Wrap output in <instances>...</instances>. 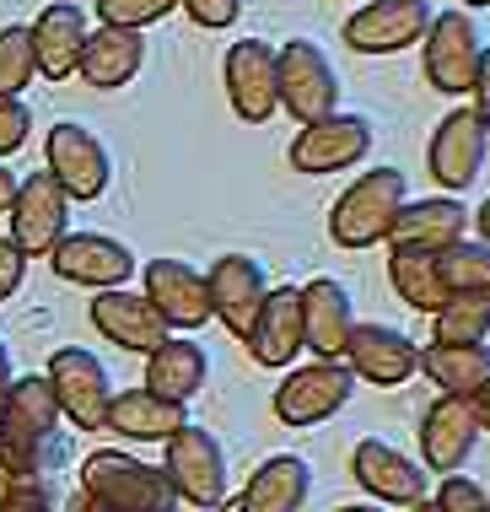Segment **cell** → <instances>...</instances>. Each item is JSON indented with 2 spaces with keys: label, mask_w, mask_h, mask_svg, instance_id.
<instances>
[{
  "label": "cell",
  "mask_w": 490,
  "mask_h": 512,
  "mask_svg": "<svg viewBox=\"0 0 490 512\" xmlns=\"http://www.w3.org/2000/svg\"><path fill=\"white\" fill-rule=\"evenodd\" d=\"M60 399H54L44 372H27L11 383V394L0 399V475L11 480H38L44 464L60 448Z\"/></svg>",
  "instance_id": "cell-1"
},
{
  "label": "cell",
  "mask_w": 490,
  "mask_h": 512,
  "mask_svg": "<svg viewBox=\"0 0 490 512\" xmlns=\"http://www.w3.org/2000/svg\"><path fill=\"white\" fill-rule=\"evenodd\" d=\"M410 205V178L399 168H372L334 200L329 211V238L340 248H372L394 238V221Z\"/></svg>",
  "instance_id": "cell-2"
},
{
  "label": "cell",
  "mask_w": 490,
  "mask_h": 512,
  "mask_svg": "<svg viewBox=\"0 0 490 512\" xmlns=\"http://www.w3.org/2000/svg\"><path fill=\"white\" fill-rule=\"evenodd\" d=\"M81 491H87L92 502H108V507H124V512H173V502H178L167 469L140 464L135 453H119V448H97L92 459L81 464Z\"/></svg>",
  "instance_id": "cell-3"
},
{
  "label": "cell",
  "mask_w": 490,
  "mask_h": 512,
  "mask_svg": "<svg viewBox=\"0 0 490 512\" xmlns=\"http://www.w3.org/2000/svg\"><path fill=\"white\" fill-rule=\"evenodd\" d=\"M420 60H426V81L442 98H469L485 60V33L474 11H437L426 38H420Z\"/></svg>",
  "instance_id": "cell-4"
},
{
  "label": "cell",
  "mask_w": 490,
  "mask_h": 512,
  "mask_svg": "<svg viewBox=\"0 0 490 512\" xmlns=\"http://www.w3.org/2000/svg\"><path fill=\"white\" fill-rule=\"evenodd\" d=\"M167 448V480H173V491H178V502H189V507H227V496H232V475H227V448L216 442V432H205V426H184V432H173L162 442Z\"/></svg>",
  "instance_id": "cell-5"
},
{
  "label": "cell",
  "mask_w": 490,
  "mask_h": 512,
  "mask_svg": "<svg viewBox=\"0 0 490 512\" xmlns=\"http://www.w3.org/2000/svg\"><path fill=\"white\" fill-rule=\"evenodd\" d=\"M54 399H60V415L76 432H108V405H114V383H108V367L97 362L81 345H60L44 367Z\"/></svg>",
  "instance_id": "cell-6"
},
{
  "label": "cell",
  "mask_w": 490,
  "mask_h": 512,
  "mask_svg": "<svg viewBox=\"0 0 490 512\" xmlns=\"http://www.w3.org/2000/svg\"><path fill=\"white\" fill-rule=\"evenodd\" d=\"M280 108L297 124L329 119L340 108V71L313 38H286L280 44Z\"/></svg>",
  "instance_id": "cell-7"
},
{
  "label": "cell",
  "mask_w": 490,
  "mask_h": 512,
  "mask_svg": "<svg viewBox=\"0 0 490 512\" xmlns=\"http://www.w3.org/2000/svg\"><path fill=\"white\" fill-rule=\"evenodd\" d=\"M49 173L60 178V189L70 200H103L108 184H114V151L103 146V135L87 130L76 119H60L44 141Z\"/></svg>",
  "instance_id": "cell-8"
},
{
  "label": "cell",
  "mask_w": 490,
  "mask_h": 512,
  "mask_svg": "<svg viewBox=\"0 0 490 512\" xmlns=\"http://www.w3.org/2000/svg\"><path fill=\"white\" fill-rule=\"evenodd\" d=\"M372 141H377V130H372L367 114H345V108H334L329 119L302 124L286 157H291L297 173H345V168H356V162H367Z\"/></svg>",
  "instance_id": "cell-9"
},
{
  "label": "cell",
  "mask_w": 490,
  "mask_h": 512,
  "mask_svg": "<svg viewBox=\"0 0 490 512\" xmlns=\"http://www.w3.org/2000/svg\"><path fill=\"white\" fill-rule=\"evenodd\" d=\"M6 221H11V243H17L27 259H49L54 243L70 232V195L60 189V178L49 168L27 173L17 184V200H11Z\"/></svg>",
  "instance_id": "cell-10"
},
{
  "label": "cell",
  "mask_w": 490,
  "mask_h": 512,
  "mask_svg": "<svg viewBox=\"0 0 490 512\" xmlns=\"http://www.w3.org/2000/svg\"><path fill=\"white\" fill-rule=\"evenodd\" d=\"M227 81V103L243 124H264L280 108V49L264 38H237L221 65Z\"/></svg>",
  "instance_id": "cell-11"
},
{
  "label": "cell",
  "mask_w": 490,
  "mask_h": 512,
  "mask_svg": "<svg viewBox=\"0 0 490 512\" xmlns=\"http://www.w3.org/2000/svg\"><path fill=\"white\" fill-rule=\"evenodd\" d=\"M485 157H490V130L480 124L474 108H453V114L431 130L426 168H431V178H437L447 195H464L474 178L485 173Z\"/></svg>",
  "instance_id": "cell-12"
},
{
  "label": "cell",
  "mask_w": 490,
  "mask_h": 512,
  "mask_svg": "<svg viewBox=\"0 0 490 512\" xmlns=\"http://www.w3.org/2000/svg\"><path fill=\"white\" fill-rule=\"evenodd\" d=\"M350 394H356V372L345 362H313V367H297L275 389V415L286 426H324L329 415L350 405Z\"/></svg>",
  "instance_id": "cell-13"
},
{
  "label": "cell",
  "mask_w": 490,
  "mask_h": 512,
  "mask_svg": "<svg viewBox=\"0 0 490 512\" xmlns=\"http://www.w3.org/2000/svg\"><path fill=\"white\" fill-rule=\"evenodd\" d=\"M431 17V0H367L345 17V44L356 54H399L426 38Z\"/></svg>",
  "instance_id": "cell-14"
},
{
  "label": "cell",
  "mask_w": 490,
  "mask_h": 512,
  "mask_svg": "<svg viewBox=\"0 0 490 512\" xmlns=\"http://www.w3.org/2000/svg\"><path fill=\"white\" fill-rule=\"evenodd\" d=\"M140 286H146V302L167 318V329H205L216 308H210V281L205 270H194L189 259H151L146 270H140Z\"/></svg>",
  "instance_id": "cell-15"
},
{
  "label": "cell",
  "mask_w": 490,
  "mask_h": 512,
  "mask_svg": "<svg viewBox=\"0 0 490 512\" xmlns=\"http://www.w3.org/2000/svg\"><path fill=\"white\" fill-rule=\"evenodd\" d=\"M49 265L70 286L108 292V286H124L135 275V254H130V243L108 238V232H65V238L54 243Z\"/></svg>",
  "instance_id": "cell-16"
},
{
  "label": "cell",
  "mask_w": 490,
  "mask_h": 512,
  "mask_svg": "<svg viewBox=\"0 0 490 512\" xmlns=\"http://www.w3.org/2000/svg\"><path fill=\"white\" fill-rule=\"evenodd\" d=\"M345 367L361 383H372V389H399V383H410L420 372V345L410 335H399L394 324H361L356 318V329L345 340Z\"/></svg>",
  "instance_id": "cell-17"
},
{
  "label": "cell",
  "mask_w": 490,
  "mask_h": 512,
  "mask_svg": "<svg viewBox=\"0 0 490 512\" xmlns=\"http://www.w3.org/2000/svg\"><path fill=\"white\" fill-rule=\"evenodd\" d=\"M205 281H210V308H216V318L227 324V335L248 340V329H254L264 297H270L264 265L254 254H221L216 265L205 270Z\"/></svg>",
  "instance_id": "cell-18"
},
{
  "label": "cell",
  "mask_w": 490,
  "mask_h": 512,
  "mask_svg": "<svg viewBox=\"0 0 490 512\" xmlns=\"http://www.w3.org/2000/svg\"><path fill=\"white\" fill-rule=\"evenodd\" d=\"M350 475H356L361 491H372L377 502H394V507L426 502V469H420L410 453H399L394 442H383V437L356 442V453H350Z\"/></svg>",
  "instance_id": "cell-19"
},
{
  "label": "cell",
  "mask_w": 490,
  "mask_h": 512,
  "mask_svg": "<svg viewBox=\"0 0 490 512\" xmlns=\"http://www.w3.org/2000/svg\"><path fill=\"white\" fill-rule=\"evenodd\" d=\"M350 329H356V302H350L345 281H334V275L307 281L302 286V345L307 351L318 362H340Z\"/></svg>",
  "instance_id": "cell-20"
},
{
  "label": "cell",
  "mask_w": 490,
  "mask_h": 512,
  "mask_svg": "<svg viewBox=\"0 0 490 512\" xmlns=\"http://www.w3.org/2000/svg\"><path fill=\"white\" fill-rule=\"evenodd\" d=\"M92 324H97V335H108V345H124L135 356H151L173 335L167 318L146 302V292H124V286H108V292L92 297Z\"/></svg>",
  "instance_id": "cell-21"
},
{
  "label": "cell",
  "mask_w": 490,
  "mask_h": 512,
  "mask_svg": "<svg viewBox=\"0 0 490 512\" xmlns=\"http://www.w3.org/2000/svg\"><path fill=\"white\" fill-rule=\"evenodd\" d=\"M474 448H480V421H474V405L458 394H442L437 405L420 421V453H426V469L437 475H458Z\"/></svg>",
  "instance_id": "cell-22"
},
{
  "label": "cell",
  "mask_w": 490,
  "mask_h": 512,
  "mask_svg": "<svg viewBox=\"0 0 490 512\" xmlns=\"http://www.w3.org/2000/svg\"><path fill=\"white\" fill-rule=\"evenodd\" d=\"M243 345L259 367L297 362V351H307L302 345V286H270V297H264V308H259Z\"/></svg>",
  "instance_id": "cell-23"
},
{
  "label": "cell",
  "mask_w": 490,
  "mask_h": 512,
  "mask_svg": "<svg viewBox=\"0 0 490 512\" xmlns=\"http://www.w3.org/2000/svg\"><path fill=\"white\" fill-rule=\"evenodd\" d=\"M140 65H146V33H135V27H92L87 33V49H81V65L76 76L87 81L97 92H119L130 87L140 76Z\"/></svg>",
  "instance_id": "cell-24"
},
{
  "label": "cell",
  "mask_w": 490,
  "mask_h": 512,
  "mask_svg": "<svg viewBox=\"0 0 490 512\" xmlns=\"http://www.w3.org/2000/svg\"><path fill=\"white\" fill-rule=\"evenodd\" d=\"M33 27V54H38V76H49V81H65V76H76V65H81V49H87V11L76 6V0H54V6L38 11V22H27Z\"/></svg>",
  "instance_id": "cell-25"
},
{
  "label": "cell",
  "mask_w": 490,
  "mask_h": 512,
  "mask_svg": "<svg viewBox=\"0 0 490 512\" xmlns=\"http://www.w3.org/2000/svg\"><path fill=\"white\" fill-rule=\"evenodd\" d=\"M474 227V211L458 195H431V200H410L394 221V238L399 248H431V254H442L447 243L469 238Z\"/></svg>",
  "instance_id": "cell-26"
},
{
  "label": "cell",
  "mask_w": 490,
  "mask_h": 512,
  "mask_svg": "<svg viewBox=\"0 0 490 512\" xmlns=\"http://www.w3.org/2000/svg\"><path fill=\"white\" fill-rule=\"evenodd\" d=\"M307 496H313V464L297 459V453H275L248 475L237 512H302Z\"/></svg>",
  "instance_id": "cell-27"
},
{
  "label": "cell",
  "mask_w": 490,
  "mask_h": 512,
  "mask_svg": "<svg viewBox=\"0 0 490 512\" xmlns=\"http://www.w3.org/2000/svg\"><path fill=\"white\" fill-rule=\"evenodd\" d=\"M184 426H189L184 399H162V394H151L146 383L114 394V405H108V432H119L130 442H167L173 432H184Z\"/></svg>",
  "instance_id": "cell-28"
},
{
  "label": "cell",
  "mask_w": 490,
  "mask_h": 512,
  "mask_svg": "<svg viewBox=\"0 0 490 512\" xmlns=\"http://www.w3.org/2000/svg\"><path fill=\"white\" fill-rule=\"evenodd\" d=\"M205 378H210V356H205V345L200 340H189V335H167L157 351L146 356V389L151 394H162V399H189L205 389Z\"/></svg>",
  "instance_id": "cell-29"
},
{
  "label": "cell",
  "mask_w": 490,
  "mask_h": 512,
  "mask_svg": "<svg viewBox=\"0 0 490 512\" xmlns=\"http://www.w3.org/2000/svg\"><path fill=\"white\" fill-rule=\"evenodd\" d=\"M420 372H426L442 394L469 399L474 389L490 383V345H437L431 340L426 351H420Z\"/></svg>",
  "instance_id": "cell-30"
},
{
  "label": "cell",
  "mask_w": 490,
  "mask_h": 512,
  "mask_svg": "<svg viewBox=\"0 0 490 512\" xmlns=\"http://www.w3.org/2000/svg\"><path fill=\"white\" fill-rule=\"evenodd\" d=\"M388 281L394 292L420 313H437L447 302V286H442V270H437V254L431 248H388Z\"/></svg>",
  "instance_id": "cell-31"
},
{
  "label": "cell",
  "mask_w": 490,
  "mask_h": 512,
  "mask_svg": "<svg viewBox=\"0 0 490 512\" xmlns=\"http://www.w3.org/2000/svg\"><path fill=\"white\" fill-rule=\"evenodd\" d=\"M437 345H485L490 340V292H447V302L431 313Z\"/></svg>",
  "instance_id": "cell-32"
},
{
  "label": "cell",
  "mask_w": 490,
  "mask_h": 512,
  "mask_svg": "<svg viewBox=\"0 0 490 512\" xmlns=\"http://www.w3.org/2000/svg\"><path fill=\"white\" fill-rule=\"evenodd\" d=\"M447 292H490V243L485 238H458L437 254Z\"/></svg>",
  "instance_id": "cell-33"
},
{
  "label": "cell",
  "mask_w": 490,
  "mask_h": 512,
  "mask_svg": "<svg viewBox=\"0 0 490 512\" xmlns=\"http://www.w3.org/2000/svg\"><path fill=\"white\" fill-rule=\"evenodd\" d=\"M38 76V54H33V27L6 22L0 27V98H22Z\"/></svg>",
  "instance_id": "cell-34"
},
{
  "label": "cell",
  "mask_w": 490,
  "mask_h": 512,
  "mask_svg": "<svg viewBox=\"0 0 490 512\" xmlns=\"http://www.w3.org/2000/svg\"><path fill=\"white\" fill-rule=\"evenodd\" d=\"M97 17H103L108 27H135V33H146L151 22L173 17L178 0H92Z\"/></svg>",
  "instance_id": "cell-35"
},
{
  "label": "cell",
  "mask_w": 490,
  "mask_h": 512,
  "mask_svg": "<svg viewBox=\"0 0 490 512\" xmlns=\"http://www.w3.org/2000/svg\"><path fill=\"white\" fill-rule=\"evenodd\" d=\"M0 512H54V496L44 480H11L0 475Z\"/></svg>",
  "instance_id": "cell-36"
},
{
  "label": "cell",
  "mask_w": 490,
  "mask_h": 512,
  "mask_svg": "<svg viewBox=\"0 0 490 512\" xmlns=\"http://www.w3.org/2000/svg\"><path fill=\"white\" fill-rule=\"evenodd\" d=\"M27 135H33V108H27V98H0V162L11 151H22Z\"/></svg>",
  "instance_id": "cell-37"
},
{
  "label": "cell",
  "mask_w": 490,
  "mask_h": 512,
  "mask_svg": "<svg viewBox=\"0 0 490 512\" xmlns=\"http://www.w3.org/2000/svg\"><path fill=\"white\" fill-rule=\"evenodd\" d=\"M490 496L485 486H474L469 475H442V491H437V512H485Z\"/></svg>",
  "instance_id": "cell-38"
},
{
  "label": "cell",
  "mask_w": 490,
  "mask_h": 512,
  "mask_svg": "<svg viewBox=\"0 0 490 512\" xmlns=\"http://www.w3.org/2000/svg\"><path fill=\"white\" fill-rule=\"evenodd\" d=\"M178 11H189V22L205 27V33H221L243 17V0H178Z\"/></svg>",
  "instance_id": "cell-39"
},
{
  "label": "cell",
  "mask_w": 490,
  "mask_h": 512,
  "mask_svg": "<svg viewBox=\"0 0 490 512\" xmlns=\"http://www.w3.org/2000/svg\"><path fill=\"white\" fill-rule=\"evenodd\" d=\"M27 281V254L11 238H0V302H11Z\"/></svg>",
  "instance_id": "cell-40"
},
{
  "label": "cell",
  "mask_w": 490,
  "mask_h": 512,
  "mask_svg": "<svg viewBox=\"0 0 490 512\" xmlns=\"http://www.w3.org/2000/svg\"><path fill=\"white\" fill-rule=\"evenodd\" d=\"M469 108L474 114H480V124L490 130V44H485V60H480V76H474V87H469Z\"/></svg>",
  "instance_id": "cell-41"
},
{
  "label": "cell",
  "mask_w": 490,
  "mask_h": 512,
  "mask_svg": "<svg viewBox=\"0 0 490 512\" xmlns=\"http://www.w3.org/2000/svg\"><path fill=\"white\" fill-rule=\"evenodd\" d=\"M17 184H22V178H17V173H11V168H6V162H0V216H6V211H11V200H17Z\"/></svg>",
  "instance_id": "cell-42"
},
{
  "label": "cell",
  "mask_w": 490,
  "mask_h": 512,
  "mask_svg": "<svg viewBox=\"0 0 490 512\" xmlns=\"http://www.w3.org/2000/svg\"><path fill=\"white\" fill-rule=\"evenodd\" d=\"M469 405H474V421H480V432H490V383L469 394Z\"/></svg>",
  "instance_id": "cell-43"
},
{
  "label": "cell",
  "mask_w": 490,
  "mask_h": 512,
  "mask_svg": "<svg viewBox=\"0 0 490 512\" xmlns=\"http://www.w3.org/2000/svg\"><path fill=\"white\" fill-rule=\"evenodd\" d=\"M11 383H17V362H11V351L0 345V399L11 394Z\"/></svg>",
  "instance_id": "cell-44"
},
{
  "label": "cell",
  "mask_w": 490,
  "mask_h": 512,
  "mask_svg": "<svg viewBox=\"0 0 490 512\" xmlns=\"http://www.w3.org/2000/svg\"><path fill=\"white\" fill-rule=\"evenodd\" d=\"M70 512H124V507H108V502H92L87 491L76 496V502H70Z\"/></svg>",
  "instance_id": "cell-45"
},
{
  "label": "cell",
  "mask_w": 490,
  "mask_h": 512,
  "mask_svg": "<svg viewBox=\"0 0 490 512\" xmlns=\"http://www.w3.org/2000/svg\"><path fill=\"white\" fill-rule=\"evenodd\" d=\"M474 227H480V238L490 243V200L480 205V211H474Z\"/></svg>",
  "instance_id": "cell-46"
},
{
  "label": "cell",
  "mask_w": 490,
  "mask_h": 512,
  "mask_svg": "<svg viewBox=\"0 0 490 512\" xmlns=\"http://www.w3.org/2000/svg\"><path fill=\"white\" fill-rule=\"evenodd\" d=\"M340 512H383L377 502H356V507H340Z\"/></svg>",
  "instance_id": "cell-47"
},
{
  "label": "cell",
  "mask_w": 490,
  "mask_h": 512,
  "mask_svg": "<svg viewBox=\"0 0 490 512\" xmlns=\"http://www.w3.org/2000/svg\"><path fill=\"white\" fill-rule=\"evenodd\" d=\"M410 512H437V502H415Z\"/></svg>",
  "instance_id": "cell-48"
},
{
  "label": "cell",
  "mask_w": 490,
  "mask_h": 512,
  "mask_svg": "<svg viewBox=\"0 0 490 512\" xmlns=\"http://www.w3.org/2000/svg\"><path fill=\"white\" fill-rule=\"evenodd\" d=\"M480 6H490V0H464V11H480Z\"/></svg>",
  "instance_id": "cell-49"
}]
</instances>
